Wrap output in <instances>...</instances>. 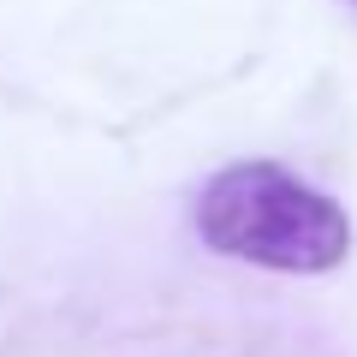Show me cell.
Here are the masks:
<instances>
[{
  "label": "cell",
  "instance_id": "obj_1",
  "mask_svg": "<svg viewBox=\"0 0 357 357\" xmlns=\"http://www.w3.org/2000/svg\"><path fill=\"white\" fill-rule=\"evenodd\" d=\"M197 232L208 250L274 274H328L351 250L345 208L274 161H238L208 178Z\"/></svg>",
  "mask_w": 357,
  "mask_h": 357
}]
</instances>
